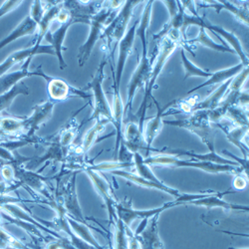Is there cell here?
<instances>
[{
	"label": "cell",
	"instance_id": "13",
	"mask_svg": "<svg viewBox=\"0 0 249 249\" xmlns=\"http://www.w3.org/2000/svg\"><path fill=\"white\" fill-rule=\"evenodd\" d=\"M39 54H50L55 55V51L51 45H40L34 46L32 45L29 48L19 50L10 54L1 64H0V77L7 74L8 70H10L15 64L25 62L28 58L33 57Z\"/></svg>",
	"mask_w": 249,
	"mask_h": 249
},
{
	"label": "cell",
	"instance_id": "20",
	"mask_svg": "<svg viewBox=\"0 0 249 249\" xmlns=\"http://www.w3.org/2000/svg\"><path fill=\"white\" fill-rule=\"evenodd\" d=\"M111 174L114 175V176H118L122 178L127 179V180H129V181H131V182H133L137 185L142 186V188H147V189H151V190H158V191L163 192L165 194H169V195L175 196L176 198L179 197V196L181 195L179 193V191H178L176 189H173V188H171V186L165 185L164 183H156V182L147 180V179H144V178L139 177L138 175H135L133 173L127 172L124 170L114 171V172H111Z\"/></svg>",
	"mask_w": 249,
	"mask_h": 249
},
{
	"label": "cell",
	"instance_id": "34",
	"mask_svg": "<svg viewBox=\"0 0 249 249\" xmlns=\"http://www.w3.org/2000/svg\"><path fill=\"white\" fill-rule=\"evenodd\" d=\"M186 42L190 43V44L199 43L202 46H205L207 48H211L213 50L219 51V52H228V53H232V54L235 53L233 50H231L230 47H227L224 44H217V43H215L214 41L209 35H207L206 30L204 28H202V27H200L198 35H197L196 38L192 39L190 41H186Z\"/></svg>",
	"mask_w": 249,
	"mask_h": 249
},
{
	"label": "cell",
	"instance_id": "18",
	"mask_svg": "<svg viewBox=\"0 0 249 249\" xmlns=\"http://www.w3.org/2000/svg\"><path fill=\"white\" fill-rule=\"evenodd\" d=\"M151 152L161 154V155L163 154V155H168V156H174V157H177V158L180 157V156H189L192 159L199 160V161H207V162H213V163H218V164H230V165H234V167H239V164L237 162H234L231 160L224 159V158L218 156L216 153H209V154H205V155H199V154H196V153L189 152V151L173 150V149H170V148H164V149H161V150L152 148L150 150V153Z\"/></svg>",
	"mask_w": 249,
	"mask_h": 249
},
{
	"label": "cell",
	"instance_id": "16",
	"mask_svg": "<svg viewBox=\"0 0 249 249\" xmlns=\"http://www.w3.org/2000/svg\"><path fill=\"white\" fill-rule=\"evenodd\" d=\"M216 126L222 130L227 140L239 149L244 156V160H248V148L246 144L243 143V139L248 134V126H237L231 121V124H226L223 120L217 123Z\"/></svg>",
	"mask_w": 249,
	"mask_h": 249
},
{
	"label": "cell",
	"instance_id": "17",
	"mask_svg": "<svg viewBox=\"0 0 249 249\" xmlns=\"http://www.w3.org/2000/svg\"><path fill=\"white\" fill-rule=\"evenodd\" d=\"M75 23H76L75 20L70 17L68 21L65 23H62L60 25V27L55 32H53V33L48 32L44 37L50 43V45L53 47V49L55 51V56L58 58L59 66H60L61 70H64L65 68H67V64L64 61L63 54H62V52H63V43H64V40H65L68 29L70 28V26L72 24H75Z\"/></svg>",
	"mask_w": 249,
	"mask_h": 249
},
{
	"label": "cell",
	"instance_id": "19",
	"mask_svg": "<svg viewBox=\"0 0 249 249\" xmlns=\"http://www.w3.org/2000/svg\"><path fill=\"white\" fill-rule=\"evenodd\" d=\"M231 191H226L224 193H216L214 195L209 196L203 198H199L196 200H192L188 202V204H193V205H197V206H203L207 207V209H215V207H219V209H222L224 211H242V212H248L249 207L247 205H240V204H235V203H231L224 201L222 199V196L224 195L231 194Z\"/></svg>",
	"mask_w": 249,
	"mask_h": 249
},
{
	"label": "cell",
	"instance_id": "23",
	"mask_svg": "<svg viewBox=\"0 0 249 249\" xmlns=\"http://www.w3.org/2000/svg\"><path fill=\"white\" fill-rule=\"evenodd\" d=\"M112 115H113V124L116 128V143H115V151H114V159L118 160L120 147L123 142V118H124V107H123V101L121 98L120 93H114L113 99V108H112Z\"/></svg>",
	"mask_w": 249,
	"mask_h": 249
},
{
	"label": "cell",
	"instance_id": "45",
	"mask_svg": "<svg viewBox=\"0 0 249 249\" xmlns=\"http://www.w3.org/2000/svg\"><path fill=\"white\" fill-rule=\"evenodd\" d=\"M230 249H237V248H232V247H231ZM244 249H248V248H244Z\"/></svg>",
	"mask_w": 249,
	"mask_h": 249
},
{
	"label": "cell",
	"instance_id": "42",
	"mask_svg": "<svg viewBox=\"0 0 249 249\" xmlns=\"http://www.w3.org/2000/svg\"><path fill=\"white\" fill-rule=\"evenodd\" d=\"M22 2L23 1H3L2 6L0 7V18L16 9Z\"/></svg>",
	"mask_w": 249,
	"mask_h": 249
},
{
	"label": "cell",
	"instance_id": "30",
	"mask_svg": "<svg viewBox=\"0 0 249 249\" xmlns=\"http://www.w3.org/2000/svg\"><path fill=\"white\" fill-rule=\"evenodd\" d=\"M67 221L71 227L72 231L82 240H84L85 242L93 246L95 249H108V247H104L99 244V242L94 237L88 223H81L68 215H67Z\"/></svg>",
	"mask_w": 249,
	"mask_h": 249
},
{
	"label": "cell",
	"instance_id": "9",
	"mask_svg": "<svg viewBox=\"0 0 249 249\" xmlns=\"http://www.w3.org/2000/svg\"><path fill=\"white\" fill-rule=\"evenodd\" d=\"M33 76H39L42 77L47 81V89H48V95L50 97V100L54 102H59L66 100L70 95L73 96H79L81 98L88 99L91 98V95L85 92V90L76 89L72 86H70L67 82L62 79L53 78L47 76L41 67H39L35 72H33Z\"/></svg>",
	"mask_w": 249,
	"mask_h": 249
},
{
	"label": "cell",
	"instance_id": "37",
	"mask_svg": "<svg viewBox=\"0 0 249 249\" xmlns=\"http://www.w3.org/2000/svg\"><path fill=\"white\" fill-rule=\"evenodd\" d=\"M180 55H181L182 67L184 69V78H183V80H186V79H189L191 77H202V78L209 79L212 76L211 72H206V71L202 70L201 68L197 67L196 65H195L193 62L185 56L184 49H181Z\"/></svg>",
	"mask_w": 249,
	"mask_h": 249
},
{
	"label": "cell",
	"instance_id": "22",
	"mask_svg": "<svg viewBox=\"0 0 249 249\" xmlns=\"http://www.w3.org/2000/svg\"><path fill=\"white\" fill-rule=\"evenodd\" d=\"M63 8V1H53V3L48 6L44 15L41 18L40 22L38 23V29L36 32V39L34 42V46H40L45 35L49 32V28L51 23L57 18V15Z\"/></svg>",
	"mask_w": 249,
	"mask_h": 249
},
{
	"label": "cell",
	"instance_id": "2",
	"mask_svg": "<svg viewBox=\"0 0 249 249\" xmlns=\"http://www.w3.org/2000/svg\"><path fill=\"white\" fill-rule=\"evenodd\" d=\"M180 32L177 30H169L168 33L165 34L160 40V48H159V54L157 56V61L155 65H153L151 77L148 83V86L146 87V91H144V97L143 100L141 104V107L136 115L138 118V124H139V128L142 133V124L144 120H146V112L148 108V103L149 99L153 98L152 92L154 89V86L156 84V81L158 80L161 70L163 69L165 63H167L169 58L171 55L175 52L178 45V40H179Z\"/></svg>",
	"mask_w": 249,
	"mask_h": 249
},
{
	"label": "cell",
	"instance_id": "5",
	"mask_svg": "<svg viewBox=\"0 0 249 249\" xmlns=\"http://www.w3.org/2000/svg\"><path fill=\"white\" fill-rule=\"evenodd\" d=\"M119 10L120 9L113 8L110 3H107L105 4V7H103L99 12L91 17L89 23L91 27L90 34L86 40V42L79 48L78 63L80 67L84 66L86 62L89 60L94 46L103 34L104 27H105V25H109V23L118 14Z\"/></svg>",
	"mask_w": 249,
	"mask_h": 249
},
{
	"label": "cell",
	"instance_id": "15",
	"mask_svg": "<svg viewBox=\"0 0 249 249\" xmlns=\"http://www.w3.org/2000/svg\"><path fill=\"white\" fill-rule=\"evenodd\" d=\"M152 99L156 104L158 112L155 117L148 119V120H144L143 124H142V139H143L144 144H146V153L147 154H150V150L152 149L155 139L158 137V135L160 133V131L162 129V124H163L162 117L164 116L163 112L169 107L167 105V107L161 108L160 104L154 98H152Z\"/></svg>",
	"mask_w": 249,
	"mask_h": 249
},
{
	"label": "cell",
	"instance_id": "35",
	"mask_svg": "<svg viewBox=\"0 0 249 249\" xmlns=\"http://www.w3.org/2000/svg\"><path fill=\"white\" fill-rule=\"evenodd\" d=\"M135 167L134 161H122V160H112V161H104L98 164H90L87 169L96 172H114L120 170H127L129 168Z\"/></svg>",
	"mask_w": 249,
	"mask_h": 249
},
{
	"label": "cell",
	"instance_id": "10",
	"mask_svg": "<svg viewBox=\"0 0 249 249\" xmlns=\"http://www.w3.org/2000/svg\"><path fill=\"white\" fill-rule=\"evenodd\" d=\"M177 206L175 201L164 203L162 206L157 207V209H151V210H135L132 207V204L128 201H122L117 202L115 205L116 214L119 219H121L124 224L127 227H131V224L136 219H150L156 214L161 213L163 211L171 209V207Z\"/></svg>",
	"mask_w": 249,
	"mask_h": 249
},
{
	"label": "cell",
	"instance_id": "1",
	"mask_svg": "<svg viewBox=\"0 0 249 249\" xmlns=\"http://www.w3.org/2000/svg\"><path fill=\"white\" fill-rule=\"evenodd\" d=\"M154 1H148V3L144 6V9L142 11V19L140 22V26L137 27L136 34L140 37V40L142 42V57L140 63L134 72L130 83L128 85V98L126 106L124 107V114L127 111L132 110L134 97L136 95V92L138 89H142L143 87L148 86V83L151 77L152 69H153V62L148 57V45H147V29L149 27L150 21H151V14H152V7H153Z\"/></svg>",
	"mask_w": 249,
	"mask_h": 249
},
{
	"label": "cell",
	"instance_id": "38",
	"mask_svg": "<svg viewBox=\"0 0 249 249\" xmlns=\"http://www.w3.org/2000/svg\"><path fill=\"white\" fill-rule=\"evenodd\" d=\"M114 233V248L115 249H129V236L127 234V227L124 222L117 218L115 223Z\"/></svg>",
	"mask_w": 249,
	"mask_h": 249
},
{
	"label": "cell",
	"instance_id": "6",
	"mask_svg": "<svg viewBox=\"0 0 249 249\" xmlns=\"http://www.w3.org/2000/svg\"><path fill=\"white\" fill-rule=\"evenodd\" d=\"M141 2L142 1H139V0L124 1V6L119 10L118 14L109 23L107 29L103 32L101 36L102 39L105 40L107 49L112 48V52L116 50L120 41L126 34V30L132 18L135 6L139 5Z\"/></svg>",
	"mask_w": 249,
	"mask_h": 249
},
{
	"label": "cell",
	"instance_id": "4",
	"mask_svg": "<svg viewBox=\"0 0 249 249\" xmlns=\"http://www.w3.org/2000/svg\"><path fill=\"white\" fill-rule=\"evenodd\" d=\"M143 161L148 165H168V167H175V168H195L210 174H222V173L232 174V175L243 174L241 168L234 167V165L199 161L194 159L181 160L177 157L168 156V155L148 157L146 159H143Z\"/></svg>",
	"mask_w": 249,
	"mask_h": 249
},
{
	"label": "cell",
	"instance_id": "7",
	"mask_svg": "<svg viewBox=\"0 0 249 249\" xmlns=\"http://www.w3.org/2000/svg\"><path fill=\"white\" fill-rule=\"evenodd\" d=\"M107 65V58L103 57L101 63L93 77V80L87 85L86 89H91L94 96V110L91 116V120H98L101 118L107 119L110 123H113L112 108L107 100L105 91L103 89V81L105 78L104 69Z\"/></svg>",
	"mask_w": 249,
	"mask_h": 249
},
{
	"label": "cell",
	"instance_id": "40",
	"mask_svg": "<svg viewBox=\"0 0 249 249\" xmlns=\"http://www.w3.org/2000/svg\"><path fill=\"white\" fill-rule=\"evenodd\" d=\"M47 8L44 7V2L43 1H33L31 5V10L29 16L34 20L35 22L39 23L41 18L44 15L45 11Z\"/></svg>",
	"mask_w": 249,
	"mask_h": 249
},
{
	"label": "cell",
	"instance_id": "27",
	"mask_svg": "<svg viewBox=\"0 0 249 249\" xmlns=\"http://www.w3.org/2000/svg\"><path fill=\"white\" fill-rule=\"evenodd\" d=\"M37 29H38V23L35 22L29 15L26 16L22 20L21 23H20L6 38H4L1 42H0V50H1L3 47H5L6 45H8L9 43L13 42L14 40H17L24 36L33 35L34 33L37 32Z\"/></svg>",
	"mask_w": 249,
	"mask_h": 249
},
{
	"label": "cell",
	"instance_id": "12",
	"mask_svg": "<svg viewBox=\"0 0 249 249\" xmlns=\"http://www.w3.org/2000/svg\"><path fill=\"white\" fill-rule=\"evenodd\" d=\"M84 172L88 175L92 183L94 184V188L97 191L98 195L102 197V199L106 204L108 213H109L110 224H114L116 219L118 218L117 214H116V210H115V205L118 201L115 198V195H114L112 186L105 178H104L100 175V173L93 172L87 168L84 170Z\"/></svg>",
	"mask_w": 249,
	"mask_h": 249
},
{
	"label": "cell",
	"instance_id": "3",
	"mask_svg": "<svg viewBox=\"0 0 249 249\" xmlns=\"http://www.w3.org/2000/svg\"><path fill=\"white\" fill-rule=\"evenodd\" d=\"M163 124L190 131L201 140V142L209 149L210 153H215L214 140L216 136V129L212 126L209 111H195L184 119L163 121Z\"/></svg>",
	"mask_w": 249,
	"mask_h": 249
},
{
	"label": "cell",
	"instance_id": "28",
	"mask_svg": "<svg viewBox=\"0 0 249 249\" xmlns=\"http://www.w3.org/2000/svg\"><path fill=\"white\" fill-rule=\"evenodd\" d=\"M243 68H244V66L242 65V63H239L236 66H233V67H231V68L219 70V71H216L214 73H212V76L209 79H207L204 83H202V84L193 88L190 92H188V95L193 94L194 92H196V91H197V90H199L201 88L207 87V86H212V85H215V84H222V83H224L225 81L230 80V79H232L233 77H235L239 72L242 71Z\"/></svg>",
	"mask_w": 249,
	"mask_h": 249
},
{
	"label": "cell",
	"instance_id": "21",
	"mask_svg": "<svg viewBox=\"0 0 249 249\" xmlns=\"http://www.w3.org/2000/svg\"><path fill=\"white\" fill-rule=\"evenodd\" d=\"M122 144H124L132 154L140 153V151L146 152V144L142 139V133L139 128L138 121H131L127 124Z\"/></svg>",
	"mask_w": 249,
	"mask_h": 249
},
{
	"label": "cell",
	"instance_id": "25",
	"mask_svg": "<svg viewBox=\"0 0 249 249\" xmlns=\"http://www.w3.org/2000/svg\"><path fill=\"white\" fill-rule=\"evenodd\" d=\"M213 3H210L209 1H204L203 4H199L197 2V5L201 7H210L214 8L216 13H220L221 9H226L232 13L238 20L242 23H245V25H248V3L245 1L243 5L236 6L231 1H212Z\"/></svg>",
	"mask_w": 249,
	"mask_h": 249
},
{
	"label": "cell",
	"instance_id": "32",
	"mask_svg": "<svg viewBox=\"0 0 249 249\" xmlns=\"http://www.w3.org/2000/svg\"><path fill=\"white\" fill-rule=\"evenodd\" d=\"M95 124L94 126L85 134V136L83 137L82 142L80 143V146L85 154L88 153V151L93 147V144L97 143L98 141H100L98 138L102 134V132L105 129V127L110 123L107 119H98L95 120Z\"/></svg>",
	"mask_w": 249,
	"mask_h": 249
},
{
	"label": "cell",
	"instance_id": "33",
	"mask_svg": "<svg viewBox=\"0 0 249 249\" xmlns=\"http://www.w3.org/2000/svg\"><path fill=\"white\" fill-rule=\"evenodd\" d=\"M19 95H29V89L23 82H19L9 91L0 95V113L9 109L15 98Z\"/></svg>",
	"mask_w": 249,
	"mask_h": 249
},
{
	"label": "cell",
	"instance_id": "31",
	"mask_svg": "<svg viewBox=\"0 0 249 249\" xmlns=\"http://www.w3.org/2000/svg\"><path fill=\"white\" fill-rule=\"evenodd\" d=\"M24 119L14 118H0V137L13 138L23 136Z\"/></svg>",
	"mask_w": 249,
	"mask_h": 249
},
{
	"label": "cell",
	"instance_id": "26",
	"mask_svg": "<svg viewBox=\"0 0 249 249\" xmlns=\"http://www.w3.org/2000/svg\"><path fill=\"white\" fill-rule=\"evenodd\" d=\"M231 83V79L225 81L224 83L217 88L215 89L214 92H213L209 97H206L202 102L196 103V105L192 108L191 112H195V111H213V109H215L219 103L222 101V99L224 98L228 87H230Z\"/></svg>",
	"mask_w": 249,
	"mask_h": 249
},
{
	"label": "cell",
	"instance_id": "24",
	"mask_svg": "<svg viewBox=\"0 0 249 249\" xmlns=\"http://www.w3.org/2000/svg\"><path fill=\"white\" fill-rule=\"evenodd\" d=\"M32 61V57L28 58L25 62L23 66L19 70L5 74L0 77V95L9 91L11 88H13L15 85H17L19 82H21L22 79L33 76V72L29 71V66Z\"/></svg>",
	"mask_w": 249,
	"mask_h": 249
},
{
	"label": "cell",
	"instance_id": "14",
	"mask_svg": "<svg viewBox=\"0 0 249 249\" xmlns=\"http://www.w3.org/2000/svg\"><path fill=\"white\" fill-rule=\"evenodd\" d=\"M160 215V213L150 218L147 226L143 228L140 234H134L139 242L140 249H164L163 242L159 233Z\"/></svg>",
	"mask_w": 249,
	"mask_h": 249
},
{
	"label": "cell",
	"instance_id": "11",
	"mask_svg": "<svg viewBox=\"0 0 249 249\" xmlns=\"http://www.w3.org/2000/svg\"><path fill=\"white\" fill-rule=\"evenodd\" d=\"M139 21H136V23L126 32L124 36L120 41L118 45L119 47V57L117 62V69L116 73H114V91L115 93H120V85H121V79L123 76V71L126 65V62L129 58V56L132 54L133 46L136 39V31L138 27Z\"/></svg>",
	"mask_w": 249,
	"mask_h": 249
},
{
	"label": "cell",
	"instance_id": "43",
	"mask_svg": "<svg viewBox=\"0 0 249 249\" xmlns=\"http://www.w3.org/2000/svg\"><path fill=\"white\" fill-rule=\"evenodd\" d=\"M247 186V177H244L242 174L235 176L232 181V188L235 191H242Z\"/></svg>",
	"mask_w": 249,
	"mask_h": 249
},
{
	"label": "cell",
	"instance_id": "8",
	"mask_svg": "<svg viewBox=\"0 0 249 249\" xmlns=\"http://www.w3.org/2000/svg\"><path fill=\"white\" fill-rule=\"evenodd\" d=\"M55 105H56V102L52 100H48L39 104V105H36L33 108V112L31 116L24 119V132L22 136L23 139L31 141L34 144L45 143L46 140L38 139L35 136V133L39 129L41 124L47 122L52 117V113Z\"/></svg>",
	"mask_w": 249,
	"mask_h": 249
},
{
	"label": "cell",
	"instance_id": "44",
	"mask_svg": "<svg viewBox=\"0 0 249 249\" xmlns=\"http://www.w3.org/2000/svg\"><path fill=\"white\" fill-rule=\"evenodd\" d=\"M222 153H223V154H226L227 156H230L231 158H232V159L234 160V161H238V163H239V167L242 169V172L245 174V176H246V177L248 176V160H244V159L237 158L236 156L232 155L231 153L227 152V151H223Z\"/></svg>",
	"mask_w": 249,
	"mask_h": 249
},
{
	"label": "cell",
	"instance_id": "29",
	"mask_svg": "<svg viewBox=\"0 0 249 249\" xmlns=\"http://www.w3.org/2000/svg\"><path fill=\"white\" fill-rule=\"evenodd\" d=\"M79 130V126H77L76 119L72 118L68 124L62 128L56 135L55 139L60 144V147L63 149L67 154L69 153L70 149L75 143V139L77 136V132Z\"/></svg>",
	"mask_w": 249,
	"mask_h": 249
},
{
	"label": "cell",
	"instance_id": "41",
	"mask_svg": "<svg viewBox=\"0 0 249 249\" xmlns=\"http://www.w3.org/2000/svg\"><path fill=\"white\" fill-rule=\"evenodd\" d=\"M0 176L3 178V180L8 183H15L14 169L11 164H0Z\"/></svg>",
	"mask_w": 249,
	"mask_h": 249
},
{
	"label": "cell",
	"instance_id": "36",
	"mask_svg": "<svg viewBox=\"0 0 249 249\" xmlns=\"http://www.w3.org/2000/svg\"><path fill=\"white\" fill-rule=\"evenodd\" d=\"M133 158H134V163H135V168L137 170V175L144 179L156 182V183H163L161 180H160L155 174L153 173V171L151 170L150 165H148L147 163H144L143 161V157L142 156L141 153H134L133 154Z\"/></svg>",
	"mask_w": 249,
	"mask_h": 249
},
{
	"label": "cell",
	"instance_id": "39",
	"mask_svg": "<svg viewBox=\"0 0 249 249\" xmlns=\"http://www.w3.org/2000/svg\"><path fill=\"white\" fill-rule=\"evenodd\" d=\"M225 118L237 124V126H248L247 108L244 110V108L234 105L227 110Z\"/></svg>",
	"mask_w": 249,
	"mask_h": 249
}]
</instances>
